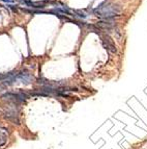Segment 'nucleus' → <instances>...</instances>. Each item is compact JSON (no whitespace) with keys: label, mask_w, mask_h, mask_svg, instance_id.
<instances>
[{"label":"nucleus","mask_w":147,"mask_h":149,"mask_svg":"<svg viewBox=\"0 0 147 149\" xmlns=\"http://www.w3.org/2000/svg\"><path fill=\"white\" fill-rule=\"evenodd\" d=\"M92 13L93 15H95L96 17L101 19H115L122 13V8L121 5L116 2L105 0L98 6H96L92 10Z\"/></svg>","instance_id":"nucleus-1"},{"label":"nucleus","mask_w":147,"mask_h":149,"mask_svg":"<svg viewBox=\"0 0 147 149\" xmlns=\"http://www.w3.org/2000/svg\"><path fill=\"white\" fill-rule=\"evenodd\" d=\"M0 81L2 82L3 86H12L17 82L28 86L33 81V76L27 70H19L0 75Z\"/></svg>","instance_id":"nucleus-2"},{"label":"nucleus","mask_w":147,"mask_h":149,"mask_svg":"<svg viewBox=\"0 0 147 149\" xmlns=\"http://www.w3.org/2000/svg\"><path fill=\"white\" fill-rule=\"evenodd\" d=\"M94 26L100 30V32L107 33L109 36L111 33H114L115 37L118 39L121 38V31H120L118 24L115 22L114 19H101L94 24Z\"/></svg>","instance_id":"nucleus-3"},{"label":"nucleus","mask_w":147,"mask_h":149,"mask_svg":"<svg viewBox=\"0 0 147 149\" xmlns=\"http://www.w3.org/2000/svg\"><path fill=\"white\" fill-rule=\"evenodd\" d=\"M1 98L3 100H6L10 103H16V104H21L24 101L30 98V95L24 91H18V92H6L1 95Z\"/></svg>","instance_id":"nucleus-4"},{"label":"nucleus","mask_w":147,"mask_h":149,"mask_svg":"<svg viewBox=\"0 0 147 149\" xmlns=\"http://www.w3.org/2000/svg\"><path fill=\"white\" fill-rule=\"evenodd\" d=\"M98 35L101 38V42H102V44H103L104 48H105L108 52H110L111 54H116L118 50H117L115 43L113 41V39L111 38V36L107 35V33H103V32H98Z\"/></svg>","instance_id":"nucleus-5"},{"label":"nucleus","mask_w":147,"mask_h":149,"mask_svg":"<svg viewBox=\"0 0 147 149\" xmlns=\"http://www.w3.org/2000/svg\"><path fill=\"white\" fill-rule=\"evenodd\" d=\"M8 130L4 128H0V146H3L8 142Z\"/></svg>","instance_id":"nucleus-6"},{"label":"nucleus","mask_w":147,"mask_h":149,"mask_svg":"<svg viewBox=\"0 0 147 149\" xmlns=\"http://www.w3.org/2000/svg\"><path fill=\"white\" fill-rule=\"evenodd\" d=\"M1 1L8 3V5H14V4H16V3H18V0H1Z\"/></svg>","instance_id":"nucleus-7"}]
</instances>
